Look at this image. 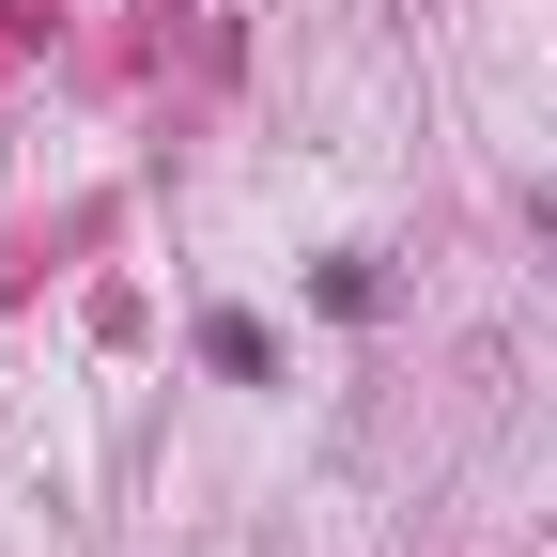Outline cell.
I'll list each match as a JSON object with an SVG mask.
<instances>
[{
	"instance_id": "cell-1",
	"label": "cell",
	"mask_w": 557,
	"mask_h": 557,
	"mask_svg": "<svg viewBox=\"0 0 557 557\" xmlns=\"http://www.w3.org/2000/svg\"><path fill=\"white\" fill-rule=\"evenodd\" d=\"M201 357H218L233 387H263V372H278V357H263V325H248V310H218V325H201Z\"/></svg>"
}]
</instances>
